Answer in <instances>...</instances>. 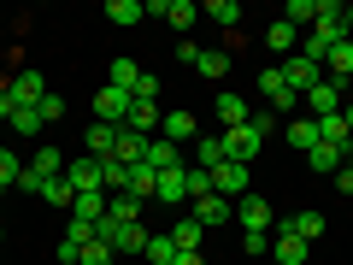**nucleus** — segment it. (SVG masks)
I'll return each mask as SVG.
<instances>
[{
	"label": "nucleus",
	"instance_id": "9b49d317",
	"mask_svg": "<svg viewBox=\"0 0 353 265\" xmlns=\"http://www.w3.org/2000/svg\"><path fill=\"white\" fill-rule=\"evenodd\" d=\"M265 53H277V59L301 53V30H294V24H283V18H277V24L265 30Z\"/></svg>",
	"mask_w": 353,
	"mask_h": 265
},
{
	"label": "nucleus",
	"instance_id": "3c124183",
	"mask_svg": "<svg viewBox=\"0 0 353 265\" xmlns=\"http://www.w3.org/2000/svg\"><path fill=\"white\" fill-rule=\"evenodd\" d=\"M341 24H347V36H353V0H347V6H341Z\"/></svg>",
	"mask_w": 353,
	"mask_h": 265
},
{
	"label": "nucleus",
	"instance_id": "a878e982",
	"mask_svg": "<svg viewBox=\"0 0 353 265\" xmlns=\"http://www.w3.org/2000/svg\"><path fill=\"white\" fill-rule=\"evenodd\" d=\"M148 236H153V230H148V224H141V218H136V224H124V230H118L112 253H148Z\"/></svg>",
	"mask_w": 353,
	"mask_h": 265
},
{
	"label": "nucleus",
	"instance_id": "a18cd8bd",
	"mask_svg": "<svg viewBox=\"0 0 353 265\" xmlns=\"http://www.w3.org/2000/svg\"><path fill=\"white\" fill-rule=\"evenodd\" d=\"M130 101H159V77L141 71V83H136V95H130Z\"/></svg>",
	"mask_w": 353,
	"mask_h": 265
},
{
	"label": "nucleus",
	"instance_id": "09e8293b",
	"mask_svg": "<svg viewBox=\"0 0 353 265\" xmlns=\"http://www.w3.org/2000/svg\"><path fill=\"white\" fill-rule=\"evenodd\" d=\"M12 112L18 106H12V95H6V83H0V124H12Z\"/></svg>",
	"mask_w": 353,
	"mask_h": 265
},
{
	"label": "nucleus",
	"instance_id": "393cba45",
	"mask_svg": "<svg viewBox=\"0 0 353 265\" xmlns=\"http://www.w3.org/2000/svg\"><path fill=\"white\" fill-rule=\"evenodd\" d=\"M306 159H312V171H318V177H336L341 165H347V153H341V148H330V141H318V148L306 153Z\"/></svg>",
	"mask_w": 353,
	"mask_h": 265
},
{
	"label": "nucleus",
	"instance_id": "a211bd4d",
	"mask_svg": "<svg viewBox=\"0 0 353 265\" xmlns=\"http://www.w3.org/2000/svg\"><path fill=\"white\" fill-rule=\"evenodd\" d=\"M118 130L124 124H88V159H112L118 153Z\"/></svg>",
	"mask_w": 353,
	"mask_h": 265
},
{
	"label": "nucleus",
	"instance_id": "c03bdc74",
	"mask_svg": "<svg viewBox=\"0 0 353 265\" xmlns=\"http://www.w3.org/2000/svg\"><path fill=\"white\" fill-rule=\"evenodd\" d=\"M36 112H41V124H59V118H65V101H59V95H48Z\"/></svg>",
	"mask_w": 353,
	"mask_h": 265
},
{
	"label": "nucleus",
	"instance_id": "49530a36",
	"mask_svg": "<svg viewBox=\"0 0 353 265\" xmlns=\"http://www.w3.org/2000/svg\"><path fill=\"white\" fill-rule=\"evenodd\" d=\"M176 65H201V48L194 41H176Z\"/></svg>",
	"mask_w": 353,
	"mask_h": 265
},
{
	"label": "nucleus",
	"instance_id": "f257e3e1",
	"mask_svg": "<svg viewBox=\"0 0 353 265\" xmlns=\"http://www.w3.org/2000/svg\"><path fill=\"white\" fill-rule=\"evenodd\" d=\"M212 195H224V201H241V195H253V165L224 159V165L212 171Z\"/></svg>",
	"mask_w": 353,
	"mask_h": 265
},
{
	"label": "nucleus",
	"instance_id": "f3484780",
	"mask_svg": "<svg viewBox=\"0 0 353 265\" xmlns=\"http://www.w3.org/2000/svg\"><path fill=\"white\" fill-rule=\"evenodd\" d=\"M324 77H330V83H347V77H353V36L336 41V48L324 53Z\"/></svg>",
	"mask_w": 353,
	"mask_h": 265
},
{
	"label": "nucleus",
	"instance_id": "4468645a",
	"mask_svg": "<svg viewBox=\"0 0 353 265\" xmlns=\"http://www.w3.org/2000/svg\"><path fill=\"white\" fill-rule=\"evenodd\" d=\"M271 259H277V265H306V259H312V248H306L301 236H289V230H277V242H271Z\"/></svg>",
	"mask_w": 353,
	"mask_h": 265
},
{
	"label": "nucleus",
	"instance_id": "a19ab883",
	"mask_svg": "<svg viewBox=\"0 0 353 265\" xmlns=\"http://www.w3.org/2000/svg\"><path fill=\"white\" fill-rule=\"evenodd\" d=\"M65 242H77V248H88V242H94V224H88V218H71V224H65Z\"/></svg>",
	"mask_w": 353,
	"mask_h": 265
},
{
	"label": "nucleus",
	"instance_id": "79ce46f5",
	"mask_svg": "<svg viewBox=\"0 0 353 265\" xmlns=\"http://www.w3.org/2000/svg\"><path fill=\"white\" fill-rule=\"evenodd\" d=\"M77 265H112V248H106V242H88V248H83V259H77Z\"/></svg>",
	"mask_w": 353,
	"mask_h": 265
},
{
	"label": "nucleus",
	"instance_id": "f03ea898",
	"mask_svg": "<svg viewBox=\"0 0 353 265\" xmlns=\"http://www.w3.org/2000/svg\"><path fill=\"white\" fill-rule=\"evenodd\" d=\"M259 95L271 101V112H294V106H301V95L283 83V65H265L259 71Z\"/></svg>",
	"mask_w": 353,
	"mask_h": 265
},
{
	"label": "nucleus",
	"instance_id": "37998d69",
	"mask_svg": "<svg viewBox=\"0 0 353 265\" xmlns=\"http://www.w3.org/2000/svg\"><path fill=\"white\" fill-rule=\"evenodd\" d=\"M241 248H248V253H265V248H271V230H241Z\"/></svg>",
	"mask_w": 353,
	"mask_h": 265
},
{
	"label": "nucleus",
	"instance_id": "9d476101",
	"mask_svg": "<svg viewBox=\"0 0 353 265\" xmlns=\"http://www.w3.org/2000/svg\"><path fill=\"white\" fill-rule=\"evenodd\" d=\"M236 218H241V230H271V201H265V195H241Z\"/></svg>",
	"mask_w": 353,
	"mask_h": 265
},
{
	"label": "nucleus",
	"instance_id": "c756f323",
	"mask_svg": "<svg viewBox=\"0 0 353 265\" xmlns=\"http://www.w3.org/2000/svg\"><path fill=\"white\" fill-rule=\"evenodd\" d=\"M106 18H112V24H141V18H148V6H141V0H106Z\"/></svg>",
	"mask_w": 353,
	"mask_h": 265
},
{
	"label": "nucleus",
	"instance_id": "0eeeda50",
	"mask_svg": "<svg viewBox=\"0 0 353 265\" xmlns=\"http://www.w3.org/2000/svg\"><path fill=\"white\" fill-rule=\"evenodd\" d=\"M159 141H201V124H194V112H165L159 118Z\"/></svg>",
	"mask_w": 353,
	"mask_h": 265
},
{
	"label": "nucleus",
	"instance_id": "58836bf2",
	"mask_svg": "<svg viewBox=\"0 0 353 265\" xmlns=\"http://www.w3.org/2000/svg\"><path fill=\"white\" fill-rule=\"evenodd\" d=\"M230 65H236V59H230V48H212V53H201L194 71H201V77H230Z\"/></svg>",
	"mask_w": 353,
	"mask_h": 265
},
{
	"label": "nucleus",
	"instance_id": "6e6d98bb",
	"mask_svg": "<svg viewBox=\"0 0 353 265\" xmlns=\"http://www.w3.org/2000/svg\"><path fill=\"white\" fill-rule=\"evenodd\" d=\"M0 148H6V141H0Z\"/></svg>",
	"mask_w": 353,
	"mask_h": 265
},
{
	"label": "nucleus",
	"instance_id": "f704fd0d",
	"mask_svg": "<svg viewBox=\"0 0 353 265\" xmlns=\"http://www.w3.org/2000/svg\"><path fill=\"white\" fill-rule=\"evenodd\" d=\"M283 24H294V30L318 24V0H289V6H283Z\"/></svg>",
	"mask_w": 353,
	"mask_h": 265
},
{
	"label": "nucleus",
	"instance_id": "bb28decb",
	"mask_svg": "<svg viewBox=\"0 0 353 265\" xmlns=\"http://www.w3.org/2000/svg\"><path fill=\"white\" fill-rule=\"evenodd\" d=\"M201 18H212V24L236 30V24H241V0H206V6H201Z\"/></svg>",
	"mask_w": 353,
	"mask_h": 265
},
{
	"label": "nucleus",
	"instance_id": "423d86ee",
	"mask_svg": "<svg viewBox=\"0 0 353 265\" xmlns=\"http://www.w3.org/2000/svg\"><path fill=\"white\" fill-rule=\"evenodd\" d=\"M189 218H194L201 230H218L224 218H236V201H224V195H206V201H194V206H189Z\"/></svg>",
	"mask_w": 353,
	"mask_h": 265
},
{
	"label": "nucleus",
	"instance_id": "864d4df0",
	"mask_svg": "<svg viewBox=\"0 0 353 265\" xmlns=\"http://www.w3.org/2000/svg\"><path fill=\"white\" fill-rule=\"evenodd\" d=\"M341 88H347V101H353V77H347V83H341Z\"/></svg>",
	"mask_w": 353,
	"mask_h": 265
},
{
	"label": "nucleus",
	"instance_id": "ea45409f",
	"mask_svg": "<svg viewBox=\"0 0 353 265\" xmlns=\"http://www.w3.org/2000/svg\"><path fill=\"white\" fill-rule=\"evenodd\" d=\"M148 259L153 265H176V242L171 236H148Z\"/></svg>",
	"mask_w": 353,
	"mask_h": 265
},
{
	"label": "nucleus",
	"instance_id": "e433bc0d",
	"mask_svg": "<svg viewBox=\"0 0 353 265\" xmlns=\"http://www.w3.org/2000/svg\"><path fill=\"white\" fill-rule=\"evenodd\" d=\"M6 130H12L18 141H30V136L41 130V112H36V106H18V112H12V124H6Z\"/></svg>",
	"mask_w": 353,
	"mask_h": 265
},
{
	"label": "nucleus",
	"instance_id": "72a5a7b5",
	"mask_svg": "<svg viewBox=\"0 0 353 265\" xmlns=\"http://www.w3.org/2000/svg\"><path fill=\"white\" fill-rule=\"evenodd\" d=\"M165 18H171V30H189V24H201V6L194 0H165Z\"/></svg>",
	"mask_w": 353,
	"mask_h": 265
},
{
	"label": "nucleus",
	"instance_id": "4c0bfd02",
	"mask_svg": "<svg viewBox=\"0 0 353 265\" xmlns=\"http://www.w3.org/2000/svg\"><path fill=\"white\" fill-rule=\"evenodd\" d=\"M18 177H24V159H18V148H0V189H18Z\"/></svg>",
	"mask_w": 353,
	"mask_h": 265
},
{
	"label": "nucleus",
	"instance_id": "7c9ffc66",
	"mask_svg": "<svg viewBox=\"0 0 353 265\" xmlns=\"http://www.w3.org/2000/svg\"><path fill=\"white\" fill-rule=\"evenodd\" d=\"M153 189H159V171L153 165H130V195L136 201H153Z\"/></svg>",
	"mask_w": 353,
	"mask_h": 265
},
{
	"label": "nucleus",
	"instance_id": "aec40b11",
	"mask_svg": "<svg viewBox=\"0 0 353 265\" xmlns=\"http://www.w3.org/2000/svg\"><path fill=\"white\" fill-rule=\"evenodd\" d=\"M136 83H141V65H130V59H112V65H106V88L136 95Z\"/></svg>",
	"mask_w": 353,
	"mask_h": 265
},
{
	"label": "nucleus",
	"instance_id": "39448f33",
	"mask_svg": "<svg viewBox=\"0 0 353 265\" xmlns=\"http://www.w3.org/2000/svg\"><path fill=\"white\" fill-rule=\"evenodd\" d=\"M6 95H12V106H41L53 95L48 83H41V71H18L12 83H6Z\"/></svg>",
	"mask_w": 353,
	"mask_h": 265
},
{
	"label": "nucleus",
	"instance_id": "4be33fe9",
	"mask_svg": "<svg viewBox=\"0 0 353 265\" xmlns=\"http://www.w3.org/2000/svg\"><path fill=\"white\" fill-rule=\"evenodd\" d=\"M71 218L101 224V218H106V189H83V195H77V206H71Z\"/></svg>",
	"mask_w": 353,
	"mask_h": 265
},
{
	"label": "nucleus",
	"instance_id": "2f4dec72",
	"mask_svg": "<svg viewBox=\"0 0 353 265\" xmlns=\"http://www.w3.org/2000/svg\"><path fill=\"white\" fill-rule=\"evenodd\" d=\"M36 201H48V206H77V189L71 183H65V177H48V183H41V195Z\"/></svg>",
	"mask_w": 353,
	"mask_h": 265
},
{
	"label": "nucleus",
	"instance_id": "dca6fc26",
	"mask_svg": "<svg viewBox=\"0 0 353 265\" xmlns=\"http://www.w3.org/2000/svg\"><path fill=\"white\" fill-rule=\"evenodd\" d=\"M65 183H71L77 195H83V189H101V159H88V153H83V159H71V165H65Z\"/></svg>",
	"mask_w": 353,
	"mask_h": 265
},
{
	"label": "nucleus",
	"instance_id": "f8f14e48",
	"mask_svg": "<svg viewBox=\"0 0 353 265\" xmlns=\"http://www.w3.org/2000/svg\"><path fill=\"white\" fill-rule=\"evenodd\" d=\"M165 236H171V242H176V253H201V242H206V230H201V224H194V218H189V213H176V224H171V230H165Z\"/></svg>",
	"mask_w": 353,
	"mask_h": 265
},
{
	"label": "nucleus",
	"instance_id": "7ed1b4c3",
	"mask_svg": "<svg viewBox=\"0 0 353 265\" xmlns=\"http://www.w3.org/2000/svg\"><path fill=\"white\" fill-rule=\"evenodd\" d=\"M318 77H324V65H312L306 53H289V59H283V83H289L301 101H306V88H318Z\"/></svg>",
	"mask_w": 353,
	"mask_h": 265
},
{
	"label": "nucleus",
	"instance_id": "5fc2aeb1",
	"mask_svg": "<svg viewBox=\"0 0 353 265\" xmlns=\"http://www.w3.org/2000/svg\"><path fill=\"white\" fill-rule=\"evenodd\" d=\"M0 242H6V230H0Z\"/></svg>",
	"mask_w": 353,
	"mask_h": 265
},
{
	"label": "nucleus",
	"instance_id": "6e6552de",
	"mask_svg": "<svg viewBox=\"0 0 353 265\" xmlns=\"http://www.w3.org/2000/svg\"><path fill=\"white\" fill-rule=\"evenodd\" d=\"M124 118H130V95L101 88V95H94V124H124Z\"/></svg>",
	"mask_w": 353,
	"mask_h": 265
},
{
	"label": "nucleus",
	"instance_id": "6ab92c4d",
	"mask_svg": "<svg viewBox=\"0 0 353 265\" xmlns=\"http://www.w3.org/2000/svg\"><path fill=\"white\" fill-rule=\"evenodd\" d=\"M212 112H218V124H224V130H241V124H248V101H241V95H230V88H224V95H218V106H212Z\"/></svg>",
	"mask_w": 353,
	"mask_h": 265
},
{
	"label": "nucleus",
	"instance_id": "ddd939ff",
	"mask_svg": "<svg viewBox=\"0 0 353 265\" xmlns=\"http://www.w3.org/2000/svg\"><path fill=\"white\" fill-rule=\"evenodd\" d=\"M159 101H130V118H124V124L130 130H136V136H159Z\"/></svg>",
	"mask_w": 353,
	"mask_h": 265
},
{
	"label": "nucleus",
	"instance_id": "412c9836",
	"mask_svg": "<svg viewBox=\"0 0 353 265\" xmlns=\"http://www.w3.org/2000/svg\"><path fill=\"white\" fill-rule=\"evenodd\" d=\"M148 141L153 136H136V130H118V153H112V159H124V165H141V159H148Z\"/></svg>",
	"mask_w": 353,
	"mask_h": 265
},
{
	"label": "nucleus",
	"instance_id": "c9c22d12",
	"mask_svg": "<svg viewBox=\"0 0 353 265\" xmlns=\"http://www.w3.org/2000/svg\"><path fill=\"white\" fill-rule=\"evenodd\" d=\"M183 183H189V206L212 195V171H201V165H183Z\"/></svg>",
	"mask_w": 353,
	"mask_h": 265
},
{
	"label": "nucleus",
	"instance_id": "5701e85b",
	"mask_svg": "<svg viewBox=\"0 0 353 265\" xmlns=\"http://www.w3.org/2000/svg\"><path fill=\"white\" fill-rule=\"evenodd\" d=\"M141 206H148V201H136V195H106V218H118V224H136V218H141Z\"/></svg>",
	"mask_w": 353,
	"mask_h": 265
},
{
	"label": "nucleus",
	"instance_id": "c85d7f7f",
	"mask_svg": "<svg viewBox=\"0 0 353 265\" xmlns=\"http://www.w3.org/2000/svg\"><path fill=\"white\" fill-rule=\"evenodd\" d=\"M101 189L106 195H124L130 189V165L124 159H101Z\"/></svg>",
	"mask_w": 353,
	"mask_h": 265
},
{
	"label": "nucleus",
	"instance_id": "8fccbe9b",
	"mask_svg": "<svg viewBox=\"0 0 353 265\" xmlns=\"http://www.w3.org/2000/svg\"><path fill=\"white\" fill-rule=\"evenodd\" d=\"M176 265H206V259H201V253H176Z\"/></svg>",
	"mask_w": 353,
	"mask_h": 265
},
{
	"label": "nucleus",
	"instance_id": "de8ad7c7",
	"mask_svg": "<svg viewBox=\"0 0 353 265\" xmlns=\"http://www.w3.org/2000/svg\"><path fill=\"white\" fill-rule=\"evenodd\" d=\"M336 189H341V195H353V159H347V165L336 171Z\"/></svg>",
	"mask_w": 353,
	"mask_h": 265
},
{
	"label": "nucleus",
	"instance_id": "473e14b6",
	"mask_svg": "<svg viewBox=\"0 0 353 265\" xmlns=\"http://www.w3.org/2000/svg\"><path fill=\"white\" fill-rule=\"evenodd\" d=\"M141 165H153V171H176L183 159H176V148H171V141H159V136H153V141H148V159H141Z\"/></svg>",
	"mask_w": 353,
	"mask_h": 265
},
{
	"label": "nucleus",
	"instance_id": "1a4fd4ad",
	"mask_svg": "<svg viewBox=\"0 0 353 265\" xmlns=\"http://www.w3.org/2000/svg\"><path fill=\"white\" fill-rule=\"evenodd\" d=\"M153 201L159 206H189V183H183V165H176V171H159V189H153Z\"/></svg>",
	"mask_w": 353,
	"mask_h": 265
},
{
	"label": "nucleus",
	"instance_id": "cd10ccee",
	"mask_svg": "<svg viewBox=\"0 0 353 265\" xmlns=\"http://www.w3.org/2000/svg\"><path fill=\"white\" fill-rule=\"evenodd\" d=\"M283 136H289V148H294V153H312V148H318V124H312V118H294Z\"/></svg>",
	"mask_w": 353,
	"mask_h": 265
},
{
	"label": "nucleus",
	"instance_id": "2eb2a0df",
	"mask_svg": "<svg viewBox=\"0 0 353 265\" xmlns=\"http://www.w3.org/2000/svg\"><path fill=\"white\" fill-rule=\"evenodd\" d=\"M277 230H289V236H301L306 248H312V242L324 236V213H289V218H283Z\"/></svg>",
	"mask_w": 353,
	"mask_h": 265
},
{
	"label": "nucleus",
	"instance_id": "b1692460",
	"mask_svg": "<svg viewBox=\"0 0 353 265\" xmlns=\"http://www.w3.org/2000/svg\"><path fill=\"white\" fill-rule=\"evenodd\" d=\"M224 159H230V153H224V136H201V141H194V165H201V171H218Z\"/></svg>",
	"mask_w": 353,
	"mask_h": 265
},
{
	"label": "nucleus",
	"instance_id": "20e7f679",
	"mask_svg": "<svg viewBox=\"0 0 353 265\" xmlns=\"http://www.w3.org/2000/svg\"><path fill=\"white\" fill-rule=\"evenodd\" d=\"M306 106H312V118H330V112L347 106V88L330 83V77H318V88H306Z\"/></svg>",
	"mask_w": 353,
	"mask_h": 265
},
{
	"label": "nucleus",
	"instance_id": "603ef678",
	"mask_svg": "<svg viewBox=\"0 0 353 265\" xmlns=\"http://www.w3.org/2000/svg\"><path fill=\"white\" fill-rule=\"evenodd\" d=\"M341 118H347V130H353V101H347V106H341Z\"/></svg>",
	"mask_w": 353,
	"mask_h": 265
}]
</instances>
